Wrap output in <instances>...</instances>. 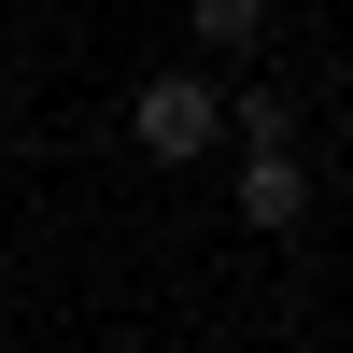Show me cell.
Instances as JSON below:
<instances>
[{
	"label": "cell",
	"mask_w": 353,
	"mask_h": 353,
	"mask_svg": "<svg viewBox=\"0 0 353 353\" xmlns=\"http://www.w3.org/2000/svg\"><path fill=\"white\" fill-rule=\"evenodd\" d=\"M128 141H141L156 170L212 156V141H226V85H212V71H141V85H128Z\"/></svg>",
	"instance_id": "cell-1"
},
{
	"label": "cell",
	"mask_w": 353,
	"mask_h": 353,
	"mask_svg": "<svg viewBox=\"0 0 353 353\" xmlns=\"http://www.w3.org/2000/svg\"><path fill=\"white\" fill-rule=\"evenodd\" d=\"M226 212H241L254 241H297L311 226V156L297 141H283V156H241V198H226Z\"/></svg>",
	"instance_id": "cell-2"
},
{
	"label": "cell",
	"mask_w": 353,
	"mask_h": 353,
	"mask_svg": "<svg viewBox=\"0 0 353 353\" xmlns=\"http://www.w3.org/2000/svg\"><path fill=\"white\" fill-rule=\"evenodd\" d=\"M184 28L212 57H254V43H269V0H184Z\"/></svg>",
	"instance_id": "cell-3"
}]
</instances>
